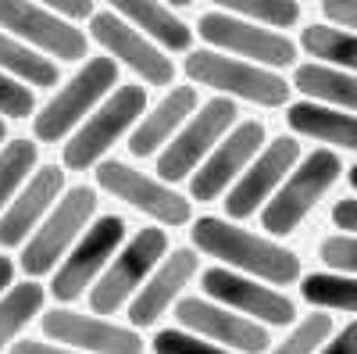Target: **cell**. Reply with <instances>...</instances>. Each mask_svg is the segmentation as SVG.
Returning a JSON list of instances; mask_svg holds the SVG:
<instances>
[{"mask_svg":"<svg viewBox=\"0 0 357 354\" xmlns=\"http://www.w3.org/2000/svg\"><path fill=\"white\" fill-rule=\"evenodd\" d=\"M318 354H357V322H350L343 333H336V340H329Z\"/></svg>","mask_w":357,"mask_h":354,"instance_id":"74e56055","label":"cell"},{"mask_svg":"<svg viewBox=\"0 0 357 354\" xmlns=\"http://www.w3.org/2000/svg\"><path fill=\"white\" fill-rule=\"evenodd\" d=\"M175 318L183 322L186 330H197L200 337L229 344L232 351H243V354H261V351H268V344H272L257 322H250L243 315H229V308H215V304H207L200 297L178 301Z\"/></svg>","mask_w":357,"mask_h":354,"instance_id":"e0dca14e","label":"cell"},{"mask_svg":"<svg viewBox=\"0 0 357 354\" xmlns=\"http://www.w3.org/2000/svg\"><path fill=\"white\" fill-rule=\"evenodd\" d=\"M232 122H236V104H232L229 97L207 101V104L190 118V122L183 126V133H178V136L165 147V154L158 158V175H161V179H168V183L186 179V175L200 165V158L229 133Z\"/></svg>","mask_w":357,"mask_h":354,"instance_id":"52a82bcc","label":"cell"},{"mask_svg":"<svg viewBox=\"0 0 357 354\" xmlns=\"http://www.w3.org/2000/svg\"><path fill=\"white\" fill-rule=\"evenodd\" d=\"M197 29L207 43H215L229 54H240V57H254L257 65H268V68L293 65V57H296V47L282 33H275V29H257L254 22L232 18L222 11L204 15Z\"/></svg>","mask_w":357,"mask_h":354,"instance_id":"8fae6325","label":"cell"},{"mask_svg":"<svg viewBox=\"0 0 357 354\" xmlns=\"http://www.w3.org/2000/svg\"><path fill=\"white\" fill-rule=\"evenodd\" d=\"M43 333L57 344H68L72 351L82 354H143V340L132 330H118L111 322L100 318H86L79 311H47L43 318Z\"/></svg>","mask_w":357,"mask_h":354,"instance_id":"2e32d148","label":"cell"},{"mask_svg":"<svg viewBox=\"0 0 357 354\" xmlns=\"http://www.w3.org/2000/svg\"><path fill=\"white\" fill-rule=\"evenodd\" d=\"M33 165H36V143H29V140H11L0 151V208L11 200V193L33 172Z\"/></svg>","mask_w":357,"mask_h":354,"instance_id":"f1b7e54d","label":"cell"},{"mask_svg":"<svg viewBox=\"0 0 357 354\" xmlns=\"http://www.w3.org/2000/svg\"><path fill=\"white\" fill-rule=\"evenodd\" d=\"M333 333V315H307L301 326H296L282 347H275L272 354H314Z\"/></svg>","mask_w":357,"mask_h":354,"instance_id":"4dcf8cb0","label":"cell"},{"mask_svg":"<svg viewBox=\"0 0 357 354\" xmlns=\"http://www.w3.org/2000/svg\"><path fill=\"white\" fill-rule=\"evenodd\" d=\"M200 283H204L207 297H215L225 308H236L243 315H254V318L268 322V326H289L296 318V308L289 297H282V293L268 290V286H257L254 279H243L229 269H207L200 276Z\"/></svg>","mask_w":357,"mask_h":354,"instance_id":"9a60e30c","label":"cell"},{"mask_svg":"<svg viewBox=\"0 0 357 354\" xmlns=\"http://www.w3.org/2000/svg\"><path fill=\"white\" fill-rule=\"evenodd\" d=\"M0 68L15 72L18 79H25L29 86H54L57 82V65L50 57L36 54L33 47L18 43L15 36L0 33Z\"/></svg>","mask_w":357,"mask_h":354,"instance_id":"4316f807","label":"cell"},{"mask_svg":"<svg viewBox=\"0 0 357 354\" xmlns=\"http://www.w3.org/2000/svg\"><path fill=\"white\" fill-rule=\"evenodd\" d=\"M61 186H65V172L57 165L36 168L29 186L18 193V200H11V208L0 215V247H18L29 236V229L40 222V215L57 200Z\"/></svg>","mask_w":357,"mask_h":354,"instance_id":"d6986e66","label":"cell"},{"mask_svg":"<svg viewBox=\"0 0 357 354\" xmlns=\"http://www.w3.org/2000/svg\"><path fill=\"white\" fill-rule=\"evenodd\" d=\"M218 8H229L236 15H247L254 22H264L272 29H286L301 18V4L296 0H215Z\"/></svg>","mask_w":357,"mask_h":354,"instance_id":"f546056e","label":"cell"},{"mask_svg":"<svg viewBox=\"0 0 357 354\" xmlns=\"http://www.w3.org/2000/svg\"><path fill=\"white\" fill-rule=\"evenodd\" d=\"M11 276H15V265H11V258L0 254V290L11 286Z\"/></svg>","mask_w":357,"mask_h":354,"instance_id":"ab89813d","label":"cell"},{"mask_svg":"<svg viewBox=\"0 0 357 354\" xmlns=\"http://www.w3.org/2000/svg\"><path fill=\"white\" fill-rule=\"evenodd\" d=\"M165 229H139L129 247L111 261V269L100 276V283L89 290V308L97 315H114L126 304V297L143 283V276L158 265V258H165Z\"/></svg>","mask_w":357,"mask_h":354,"instance_id":"ba28073f","label":"cell"},{"mask_svg":"<svg viewBox=\"0 0 357 354\" xmlns=\"http://www.w3.org/2000/svg\"><path fill=\"white\" fill-rule=\"evenodd\" d=\"M296 158H301V143H296L293 136H282L275 143H268L264 151L257 154V161L243 172V179L229 190V197H225L229 219L254 215L257 204L268 200V193L286 183V172H293Z\"/></svg>","mask_w":357,"mask_h":354,"instance_id":"5bb4252c","label":"cell"},{"mask_svg":"<svg viewBox=\"0 0 357 354\" xmlns=\"http://www.w3.org/2000/svg\"><path fill=\"white\" fill-rule=\"evenodd\" d=\"M301 47L311 57H318L321 65L357 72V33H343V29L333 25H307L301 33Z\"/></svg>","mask_w":357,"mask_h":354,"instance_id":"d4e9b609","label":"cell"},{"mask_svg":"<svg viewBox=\"0 0 357 354\" xmlns=\"http://www.w3.org/2000/svg\"><path fill=\"white\" fill-rule=\"evenodd\" d=\"M8 136V126H4V118H0V140H4Z\"/></svg>","mask_w":357,"mask_h":354,"instance_id":"7bdbcfd3","label":"cell"},{"mask_svg":"<svg viewBox=\"0 0 357 354\" xmlns=\"http://www.w3.org/2000/svg\"><path fill=\"white\" fill-rule=\"evenodd\" d=\"M89 36H93L111 57L126 61L132 72L143 75V82L151 86H168L175 68H172V57H165L154 43H146L132 25H126L122 18H114L111 11H100L89 18Z\"/></svg>","mask_w":357,"mask_h":354,"instance_id":"4fadbf2b","label":"cell"},{"mask_svg":"<svg viewBox=\"0 0 357 354\" xmlns=\"http://www.w3.org/2000/svg\"><path fill=\"white\" fill-rule=\"evenodd\" d=\"M165 4H172V8H186V4H193V0H165Z\"/></svg>","mask_w":357,"mask_h":354,"instance_id":"b9f144b4","label":"cell"},{"mask_svg":"<svg viewBox=\"0 0 357 354\" xmlns=\"http://www.w3.org/2000/svg\"><path fill=\"white\" fill-rule=\"evenodd\" d=\"M40 308H43V286H36V283L11 286L4 293V301H0V347L11 344L25 322L40 315Z\"/></svg>","mask_w":357,"mask_h":354,"instance_id":"83f0119b","label":"cell"},{"mask_svg":"<svg viewBox=\"0 0 357 354\" xmlns=\"http://www.w3.org/2000/svg\"><path fill=\"white\" fill-rule=\"evenodd\" d=\"M36 108L33 101V90L29 86H18L15 79L8 75H0V115H8V118H29Z\"/></svg>","mask_w":357,"mask_h":354,"instance_id":"836d02e7","label":"cell"},{"mask_svg":"<svg viewBox=\"0 0 357 354\" xmlns=\"http://www.w3.org/2000/svg\"><path fill=\"white\" fill-rule=\"evenodd\" d=\"M347 179H350V186H354V190H357V165H354V168H350V172H347Z\"/></svg>","mask_w":357,"mask_h":354,"instance_id":"60d3db41","label":"cell"},{"mask_svg":"<svg viewBox=\"0 0 357 354\" xmlns=\"http://www.w3.org/2000/svg\"><path fill=\"white\" fill-rule=\"evenodd\" d=\"M97 183L107 193H114L118 200L132 204L136 212L151 215V219H158L165 226H186L190 222V200L186 197H178L175 190H168V186H161L154 179H146V175L132 172L122 161H104L97 168Z\"/></svg>","mask_w":357,"mask_h":354,"instance_id":"7c38bea8","label":"cell"},{"mask_svg":"<svg viewBox=\"0 0 357 354\" xmlns=\"http://www.w3.org/2000/svg\"><path fill=\"white\" fill-rule=\"evenodd\" d=\"M143 111H146V86H118L65 143V165L75 172H86Z\"/></svg>","mask_w":357,"mask_h":354,"instance_id":"5b68a950","label":"cell"},{"mask_svg":"<svg viewBox=\"0 0 357 354\" xmlns=\"http://www.w3.org/2000/svg\"><path fill=\"white\" fill-rule=\"evenodd\" d=\"M333 226L336 229H347V233H357V197L333 204Z\"/></svg>","mask_w":357,"mask_h":354,"instance_id":"8d00e7d4","label":"cell"},{"mask_svg":"<svg viewBox=\"0 0 357 354\" xmlns=\"http://www.w3.org/2000/svg\"><path fill=\"white\" fill-rule=\"evenodd\" d=\"M11 354H75V351H57L50 344H40V340H18L11 347Z\"/></svg>","mask_w":357,"mask_h":354,"instance_id":"f35d334b","label":"cell"},{"mask_svg":"<svg viewBox=\"0 0 357 354\" xmlns=\"http://www.w3.org/2000/svg\"><path fill=\"white\" fill-rule=\"evenodd\" d=\"M340 172L343 168H340V158L333 151H311L301 165L286 175V183L275 190V197L264 204L261 226L272 236L293 233L307 219V212L318 204V197L340 179Z\"/></svg>","mask_w":357,"mask_h":354,"instance_id":"7a4b0ae2","label":"cell"},{"mask_svg":"<svg viewBox=\"0 0 357 354\" xmlns=\"http://www.w3.org/2000/svg\"><path fill=\"white\" fill-rule=\"evenodd\" d=\"M264 143V126L261 122H243L229 133V140L218 143V151L200 165V172H193L190 179V193L197 200H215L236 175L243 172V165L257 154V147Z\"/></svg>","mask_w":357,"mask_h":354,"instance_id":"ac0fdd59","label":"cell"},{"mask_svg":"<svg viewBox=\"0 0 357 354\" xmlns=\"http://www.w3.org/2000/svg\"><path fill=\"white\" fill-rule=\"evenodd\" d=\"M126 240V222L118 215H104L97 219L93 226L86 229V236L72 247V254L61 261L54 283H50V293L57 301H75L86 293V286L93 283V276L107 265V258L118 251V244Z\"/></svg>","mask_w":357,"mask_h":354,"instance_id":"9c48e42d","label":"cell"},{"mask_svg":"<svg viewBox=\"0 0 357 354\" xmlns=\"http://www.w3.org/2000/svg\"><path fill=\"white\" fill-rule=\"evenodd\" d=\"M193 108H197V90H193V86H175V90L151 115H143V122L129 136V151L136 158H151L158 147L168 143V136L193 115Z\"/></svg>","mask_w":357,"mask_h":354,"instance_id":"44dd1931","label":"cell"},{"mask_svg":"<svg viewBox=\"0 0 357 354\" xmlns=\"http://www.w3.org/2000/svg\"><path fill=\"white\" fill-rule=\"evenodd\" d=\"M301 293L314 308H336L357 315V276L350 272H314L304 279Z\"/></svg>","mask_w":357,"mask_h":354,"instance_id":"484cf974","label":"cell"},{"mask_svg":"<svg viewBox=\"0 0 357 354\" xmlns=\"http://www.w3.org/2000/svg\"><path fill=\"white\" fill-rule=\"evenodd\" d=\"M93 208H97V193L89 190V186H75V190H68L61 200H57V208L33 233V240H29V247L22 254L25 276L50 272L54 265H57V258H61L68 251V244L79 236V229L86 226V219L93 215Z\"/></svg>","mask_w":357,"mask_h":354,"instance_id":"8992f818","label":"cell"},{"mask_svg":"<svg viewBox=\"0 0 357 354\" xmlns=\"http://www.w3.org/2000/svg\"><path fill=\"white\" fill-rule=\"evenodd\" d=\"M0 29L29 40L33 47L54 54L57 61H79L86 57V36L75 25L61 22L50 8H40L33 0H0Z\"/></svg>","mask_w":357,"mask_h":354,"instance_id":"30bf717a","label":"cell"},{"mask_svg":"<svg viewBox=\"0 0 357 354\" xmlns=\"http://www.w3.org/2000/svg\"><path fill=\"white\" fill-rule=\"evenodd\" d=\"M154 351L158 354H232L218 344H204L200 337H190V333H178V330H161L154 337Z\"/></svg>","mask_w":357,"mask_h":354,"instance_id":"d6a6232c","label":"cell"},{"mask_svg":"<svg viewBox=\"0 0 357 354\" xmlns=\"http://www.w3.org/2000/svg\"><path fill=\"white\" fill-rule=\"evenodd\" d=\"M286 122L301 136H314L321 143L357 151V115H343V108H325V104H314V101H301V104H289Z\"/></svg>","mask_w":357,"mask_h":354,"instance_id":"7402d4cb","label":"cell"},{"mask_svg":"<svg viewBox=\"0 0 357 354\" xmlns=\"http://www.w3.org/2000/svg\"><path fill=\"white\" fill-rule=\"evenodd\" d=\"M40 4L68 18H93V0H40Z\"/></svg>","mask_w":357,"mask_h":354,"instance_id":"d590c367","label":"cell"},{"mask_svg":"<svg viewBox=\"0 0 357 354\" xmlns=\"http://www.w3.org/2000/svg\"><path fill=\"white\" fill-rule=\"evenodd\" d=\"M186 75L200 86H211V90H222L229 97L254 101L261 108H279L289 97V86L282 75L250 61H240V57H225L218 50H193L186 57Z\"/></svg>","mask_w":357,"mask_h":354,"instance_id":"3957f363","label":"cell"},{"mask_svg":"<svg viewBox=\"0 0 357 354\" xmlns=\"http://www.w3.org/2000/svg\"><path fill=\"white\" fill-rule=\"evenodd\" d=\"M293 86L311 101H325L343 111H357V72H343L333 65H301L293 72Z\"/></svg>","mask_w":357,"mask_h":354,"instance_id":"cb8c5ba5","label":"cell"},{"mask_svg":"<svg viewBox=\"0 0 357 354\" xmlns=\"http://www.w3.org/2000/svg\"><path fill=\"white\" fill-rule=\"evenodd\" d=\"M321 11L329 22L357 33V0H321Z\"/></svg>","mask_w":357,"mask_h":354,"instance_id":"e575fe53","label":"cell"},{"mask_svg":"<svg viewBox=\"0 0 357 354\" xmlns=\"http://www.w3.org/2000/svg\"><path fill=\"white\" fill-rule=\"evenodd\" d=\"M114 82H118L114 57H89V61L61 86V90H57V97H50L47 108L33 118L36 140L57 143L75 122H82V115L93 108Z\"/></svg>","mask_w":357,"mask_h":354,"instance_id":"277c9868","label":"cell"},{"mask_svg":"<svg viewBox=\"0 0 357 354\" xmlns=\"http://www.w3.org/2000/svg\"><path fill=\"white\" fill-rule=\"evenodd\" d=\"M321 261L336 272H350L357 276V233H340V236H329L321 244Z\"/></svg>","mask_w":357,"mask_h":354,"instance_id":"1f68e13d","label":"cell"},{"mask_svg":"<svg viewBox=\"0 0 357 354\" xmlns=\"http://www.w3.org/2000/svg\"><path fill=\"white\" fill-rule=\"evenodd\" d=\"M114 11H122L126 18H132L143 33H151L154 40H161L172 50H190L193 43V29L186 22H178L165 0H107Z\"/></svg>","mask_w":357,"mask_h":354,"instance_id":"603a6c76","label":"cell"},{"mask_svg":"<svg viewBox=\"0 0 357 354\" xmlns=\"http://www.w3.org/2000/svg\"><path fill=\"white\" fill-rule=\"evenodd\" d=\"M197 272V254L193 251H172L165 258V265L154 272V279L146 283L139 293H136V301L129 304V322L132 326H151V322H158V315L172 304V297L178 290H183Z\"/></svg>","mask_w":357,"mask_h":354,"instance_id":"ffe728a7","label":"cell"},{"mask_svg":"<svg viewBox=\"0 0 357 354\" xmlns=\"http://www.w3.org/2000/svg\"><path fill=\"white\" fill-rule=\"evenodd\" d=\"M193 244L211 254V258H222L229 261L232 269H243V272H254L257 279L264 283H275V286H286L301 276V258L293 251L272 244V240H261V236L240 229V226H229L225 219H200L193 229Z\"/></svg>","mask_w":357,"mask_h":354,"instance_id":"6da1fadb","label":"cell"}]
</instances>
